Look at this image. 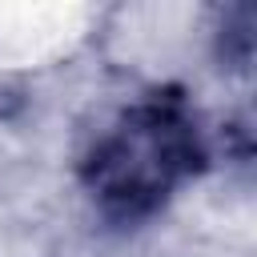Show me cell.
<instances>
[{"mask_svg": "<svg viewBox=\"0 0 257 257\" xmlns=\"http://www.w3.org/2000/svg\"><path fill=\"white\" fill-rule=\"evenodd\" d=\"M209 165V128L193 96L157 84L116 108L80 153V189L112 225L157 217Z\"/></svg>", "mask_w": 257, "mask_h": 257, "instance_id": "obj_1", "label": "cell"}]
</instances>
